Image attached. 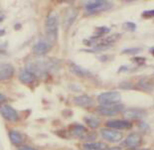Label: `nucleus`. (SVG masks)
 I'll list each match as a JSON object with an SVG mask.
<instances>
[{"instance_id":"nucleus-12","label":"nucleus","mask_w":154,"mask_h":150,"mask_svg":"<svg viewBox=\"0 0 154 150\" xmlns=\"http://www.w3.org/2000/svg\"><path fill=\"white\" fill-rule=\"evenodd\" d=\"M74 103L76 104L78 106H81V107H90L93 106L94 103V100L91 99V96H87V94H82V96H76L74 99Z\"/></svg>"},{"instance_id":"nucleus-30","label":"nucleus","mask_w":154,"mask_h":150,"mask_svg":"<svg viewBox=\"0 0 154 150\" xmlns=\"http://www.w3.org/2000/svg\"><path fill=\"white\" fill-rule=\"evenodd\" d=\"M107 150H121V148L120 147H110Z\"/></svg>"},{"instance_id":"nucleus-29","label":"nucleus","mask_w":154,"mask_h":150,"mask_svg":"<svg viewBox=\"0 0 154 150\" xmlns=\"http://www.w3.org/2000/svg\"><path fill=\"white\" fill-rule=\"evenodd\" d=\"M6 100V97H5V96L4 94H2L1 93V96H0V102H1V103H3Z\"/></svg>"},{"instance_id":"nucleus-32","label":"nucleus","mask_w":154,"mask_h":150,"mask_svg":"<svg viewBox=\"0 0 154 150\" xmlns=\"http://www.w3.org/2000/svg\"><path fill=\"white\" fill-rule=\"evenodd\" d=\"M0 33H1V36H4V34H5V31H4V30H1V32H0Z\"/></svg>"},{"instance_id":"nucleus-4","label":"nucleus","mask_w":154,"mask_h":150,"mask_svg":"<svg viewBox=\"0 0 154 150\" xmlns=\"http://www.w3.org/2000/svg\"><path fill=\"white\" fill-rule=\"evenodd\" d=\"M124 106L120 103H116V104H107V106H100L97 107V112L100 113L101 115L106 116H111L116 115L117 113L123 112Z\"/></svg>"},{"instance_id":"nucleus-2","label":"nucleus","mask_w":154,"mask_h":150,"mask_svg":"<svg viewBox=\"0 0 154 150\" xmlns=\"http://www.w3.org/2000/svg\"><path fill=\"white\" fill-rule=\"evenodd\" d=\"M111 7H112V3L109 1H104V0H94V1L87 2L86 4V10L88 14L109 10Z\"/></svg>"},{"instance_id":"nucleus-31","label":"nucleus","mask_w":154,"mask_h":150,"mask_svg":"<svg viewBox=\"0 0 154 150\" xmlns=\"http://www.w3.org/2000/svg\"><path fill=\"white\" fill-rule=\"evenodd\" d=\"M149 52H150V54H151L152 56H154V47H153V48H150Z\"/></svg>"},{"instance_id":"nucleus-27","label":"nucleus","mask_w":154,"mask_h":150,"mask_svg":"<svg viewBox=\"0 0 154 150\" xmlns=\"http://www.w3.org/2000/svg\"><path fill=\"white\" fill-rule=\"evenodd\" d=\"M18 150H36V149L33 147H30V146H28V145H22L18 148Z\"/></svg>"},{"instance_id":"nucleus-22","label":"nucleus","mask_w":154,"mask_h":150,"mask_svg":"<svg viewBox=\"0 0 154 150\" xmlns=\"http://www.w3.org/2000/svg\"><path fill=\"white\" fill-rule=\"evenodd\" d=\"M122 27L125 29V30H128V31H131V32H134L136 30L137 26L135 23H133V22H125V23H123Z\"/></svg>"},{"instance_id":"nucleus-28","label":"nucleus","mask_w":154,"mask_h":150,"mask_svg":"<svg viewBox=\"0 0 154 150\" xmlns=\"http://www.w3.org/2000/svg\"><path fill=\"white\" fill-rule=\"evenodd\" d=\"M130 68L128 66H121L119 69V72H126V71H129Z\"/></svg>"},{"instance_id":"nucleus-20","label":"nucleus","mask_w":154,"mask_h":150,"mask_svg":"<svg viewBox=\"0 0 154 150\" xmlns=\"http://www.w3.org/2000/svg\"><path fill=\"white\" fill-rule=\"evenodd\" d=\"M142 51L141 48H128V49H124L122 50L121 53L124 54V55H136L140 53Z\"/></svg>"},{"instance_id":"nucleus-15","label":"nucleus","mask_w":154,"mask_h":150,"mask_svg":"<svg viewBox=\"0 0 154 150\" xmlns=\"http://www.w3.org/2000/svg\"><path fill=\"white\" fill-rule=\"evenodd\" d=\"M146 115V112L140 109H128L124 112V115L130 119H139Z\"/></svg>"},{"instance_id":"nucleus-11","label":"nucleus","mask_w":154,"mask_h":150,"mask_svg":"<svg viewBox=\"0 0 154 150\" xmlns=\"http://www.w3.org/2000/svg\"><path fill=\"white\" fill-rule=\"evenodd\" d=\"M106 126L111 129H128L131 128V122L123 119H114L106 122Z\"/></svg>"},{"instance_id":"nucleus-14","label":"nucleus","mask_w":154,"mask_h":150,"mask_svg":"<svg viewBox=\"0 0 154 150\" xmlns=\"http://www.w3.org/2000/svg\"><path fill=\"white\" fill-rule=\"evenodd\" d=\"M69 69L73 73L74 75H76L77 77L80 78H87L91 76V72H88V70L84 69V68L80 67L79 65L75 64V63H71L69 65Z\"/></svg>"},{"instance_id":"nucleus-5","label":"nucleus","mask_w":154,"mask_h":150,"mask_svg":"<svg viewBox=\"0 0 154 150\" xmlns=\"http://www.w3.org/2000/svg\"><path fill=\"white\" fill-rule=\"evenodd\" d=\"M100 135L103 136V138L104 140H106V141L111 142V143L119 142L120 140L122 139V133H120L119 131H117V130H113L111 128L101 129Z\"/></svg>"},{"instance_id":"nucleus-19","label":"nucleus","mask_w":154,"mask_h":150,"mask_svg":"<svg viewBox=\"0 0 154 150\" xmlns=\"http://www.w3.org/2000/svg\"><path fill=\"white\" fill-rule=\"evenodd\" d=\"M85 121H86L87 124L93 129L97 128V127H99L100 124V120L96 116H87V117H85Z\"/></svg>"},{"instance_id":"nucleus-9","label":"nucleus","mask_w":154,"mask_h":150,"mask_svg":"<svg viewBox=\"0 0 154 150\" xmlns=\"http://www.w3.org/2000/svg\"><path fill=\"white\" fill-rule=\"evenodd\" d=\"M50 50H51V45L46 41H39L37 43H35L33 48H32L33 54L37 55V56L46 55Z\"/></svg>"},{"instance_id":"nucleus-13","label":"nucleus","mask_w":154,"mask_h":150,"mask_svg":"<svg viewBox=\"0 0 154 150\" xmlns=\"http://www.w3.org/2000/svg\"><path fill=\"white\" fill-rule=\"evenodd\" d=\"M19 80L23 84H32L37 80V76L25 68V69L21 70V72L19 73Z\"/></svg>"},{"instance_id":"nucleus-7","label":"nucleus","mask_w":154,"mask_h":150,"mask_svg":"<svg viewBox=\"0 0 154 150\" xmlns=\"http://www.w3.org/2000/svg\"><path fill=\"white\" fill-rule=\"evenodd\" d=\"M1 115L4 117L6 120H9V121H17L19 118V115L16 110L13 109L11 106H8V104H5V106H2L1 107Z\"/></svg>"},{"instance_id":"nucleus-26","label":"nucleus","mask_w":154,"mask_h":150,"mask_svg":"<svg viewBox=\"0 0 154 150\" xmlns=\"http://www.w3.org/2000/svg\"><path fill=\"white\" fill-rule=\"evenodd\" d=\"M139 127H140V128H141L142 130H148V129H149V125L147 124L146 122H140Z\"/></svg>"},{"instance_id":"nucleus-8","label":"nucleus","mask_w":154,"mask_h":150,"mask_svg":"<svg viewBox=\"0 0 154 150\" xmlns=\"http://www.w3.org/2000/svg\"><path fill=\"white\" fill-rule=\"evenodd\" d=\"M142 142V138L138 133L133 132L130 133V134L127 136L125 141H124V145L126 146L127 148H137L139 147L140 144Z\"/></svg>"},{"instance_id":"nucleus-33","label":"nucleus","mask_w":154,"mask_h":150,"mask_svg":"<svg viewBox=\"0 0 154 150\" xmlns=\"http://www.w3.org/2000/svg\"><path fill=\"white\" fill-rule=\"evenodd\" d=\"M0 20H1V21H3V20H4V16H1V17H0Z\"/></svg>"},{"instance_id":"nucleus-23","label":"nucleus","mask_w":154,"mask_h":150,"mask_svg":"<svg viewBox=\"0 0 154 150\" xmlns=\"http://www.w3.org/2000/svg\"><path fill=\"white\" fill-rule=\"evenodd\" d=\"M119 87L122 90H130L133 89V84L130 81H122V83L119 84Z\"/></svg>"},{"instance_id":"nucleus-6","label":"nucleus","mask_w":154,"mask_h":150,"mask_svg":"<svg viewBox=\"0 0 154 150\" xmlns=\"http://www.w3.org/2000/svg\"><path fill=\"white\" fill-rule=\"evenodd\" d=\"M78 13H79L78 10L74 7H70L67 9L64 14V19H63L64 29L68 30V29L74 24V22L76 21V19H77Z\"/></svg>"},{"instance_id":"nucleus-16","label":"nucleus","mask_w":154,"mask_h":150,"mask_svg":"<svg viewBox=\"0 0 154 150\" xmlns=\"http://www.w3.org/2000/svg\"><path fill=\"white\" fill-rule=\"evenodd\" d=\"M70 128H71V132L73 135L77 136V137H80L82 139H85L84 137H86L87 129L85 126L81 124H74V125H71Z\"/></svg>"},{"instance_id":"nucleus-10","label":"nucleus","mask_w":154,"mask_h":150,"mask_svg":"<svg viewBox=\"0 0 154 150\" xmlns=\"http://www.w3.org/2000/svg\"><path fill=\"white\" fill-rule=\"evenodd\" d=\"M14 75V67L9 63H2L0 67V80L7 81Z\"/></svg>"},{"instance_id":"nucleus-3","label":"nucleus","mask_w":154,"mask_h":150,"mask_svg":"<svg viewBox=\"0 0 154 150\" xmlns=\"http://www.w3.org/2000/svg\"><path fill=\"white\" fill-rule=\"evenodd\" d=\"M121 99V94L119 92H106L100 93L97 96V100L100 106H107V104L119 103Z\"/></svg>"},{"instance_id":"nucleus-17","label":"nucleus","mask_w":154,"mask_h":150,"mask_svg":"<svg viewBox=\"0 0 154 150\" xmlns=\"http://www.w3.org/2000/svg\"><path fill=\"white\" fill-rule=\"evenodd\" d=\"M9 138L14 145H20L23 142V136L20 132L16 131V130H11L9 132Z\"/></svg>"},{"instance_id":"nucleus-34","label":"nucleus","mask_w":154,"mask_h":150,"mask_svg":"<svg viewBox=\"0 0 154 150\" xmlns=\"http://www.w3.org/2000/svg\"><path fill=\"white\" fill-rule=\"evenodd\" d=\"M142 150H148V149H142Z\"/></svg>"},{"instance_id":"nucleus-1","label":"nucleus","mask_w":154,"mask_h":150,"mask_svg":"<svg viewBox=\"0 0 154 150\" xmlns=\"http://www.w3.org/2000/svg\"><path fill=\"white\" fill-rule=\"evenodd\" d=\"M58 16L52 13L47 17L46 20V33H47L48 39L52 42L56 41V39L58 38Z\"/></svg>"},{"instance_id":"nucleus-18","label":"nucleus","mask_w":154,"mask_h":150,"mask_svg":"<svg viewBox=\"0 0 154 150\" xmlns=\"http://www.w3.org/2000/svg\"><path fill=\"white\" fill-rule=\"evenodd\" d=\"M86 150H106V145L101 142H88L84 144Z\"/></svg>"},{"instance_id":"nucleus-25","label":"nucleus","mask_w":154,"mask_h":150,"mask_svg":"<svg viewBox=\"0 0 154 150\" xmlns=\"http://www.w3.org/2000/svg\"><path fill=\"white\" fill-rule=\"evenodd\" d=\"M146 59L145 58H142V57H134L132 58V62L134 63H136L137 65H139V66H141L144 63H145Z\"/></svg>"},{"instance_id":"nucleus-21","label":"nucleus","mask_w":154,"mask_h":150,"mask_svg":"<svg viewBox=\"0 0 154 150\" xmlns=\"http://www.w3.org/2000/svg\"><path fill=\"white\" fill-rule=\"evenodd\" d=\"M109 32H110V29L106 27V26H101V27H97L96 29V33L97 35V37H101V36L109 33Z\"/></svg>"},{"instance_id":"nucleus-24","label":"nucleus","mask_w":154,"mask_h":150,"mask_svg":"<svg viewBox=\"0 0 154 150\" xmlns=\"http://www.w3.org/2000/svg\"><path fill=\"white\" fill-rule=\"evenodd\" d=\"M141 16L143 18H146V19L154 18V9H152V10H146V11L142 12Z\"/></svg>"}]
</instances>
